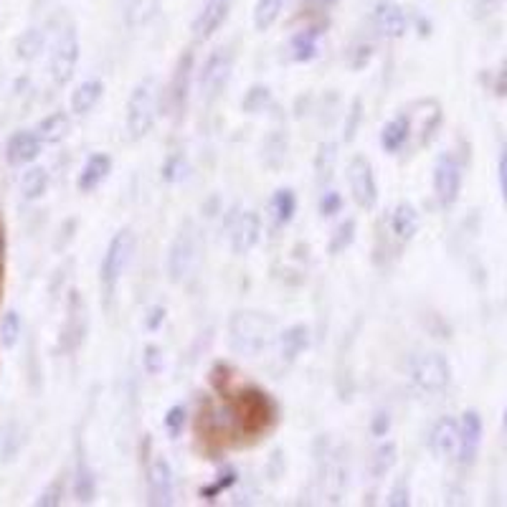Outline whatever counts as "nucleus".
I'll use <instances>...</instances> for the list:
<instances>
[{"label": "nucleus", "instance_id": "1", "mask_svg": "<svg viewBox=\"0 0 507 507\" xmlns=\"http://www.w3.org/2000/svg\"><path fill=\"white\" fill-rule=\"evenodd\" d=\"M277 340V323L264 312L241 309L229 320V343L236 353L256 358Z\"/></svg>", "mask_w": 507, "mask_h": 507}, {"label": "nucleus", "instance_id": "2", "mask_svg": "<svg viewBox=\"0 0 507 507\" xmlns=\"http://www.w3.org/2000/svg\"><path fill=\"white\" fill-rule=\"evenodd\" d=\"M158 120V82L143 79L127 99L125 125L132 140H143Z\"/></svg>", "mask_w": 507, "mask_h": 507}, {"label": "nucleus", "instance_id": "3", "mask_svg": "<svg viewBox=\"0 0 507 507\" xmlns=\"http://www.w3.org/2000/svg\"><path fill=\"white\" fill-rule=\"evenodd\" d=\"M199 229L191 221H183L178 234L173 236V241H170V249H168V277H170V282L181 285L191 277L193 267H196V259H199Z\"/></svg>", "mask_w": 507, "mask_h": 507}, {"label": "nucleus", "instance_id": "4", "mask_svg": "<svg viewBox=\"0 0 507 507\" xmlns=\"http://www.w3.org/2000/svg\"><path fill=\"white\" fill-rule=\"evenodd\" d=\"M135 234L129 229H122L117 234L109 238L107 252H105V259H102V269H99V279H102V290H105V297H112L114 287L120 285L122 274H125L127 264L132 261V254H135Z\"/></svg>", "mask_w": 507, "mask_h": 507}, {"label": "nucleus", "instance_id": "5", "mask_svg": "<svg viewBox=\"0 0 507 507\" xmlns=\"http://www.w3.org/2000/svg\"><path fill=\"white\" fill-rule=\"evenodd\" d=\"M411 383L424 394H441L452 383V365L441 353H424L411 361Z\"/></svg>", "mask_w": 507, "mask_h": 507}, {"label": "nucleus", "instance_id": "6", "mask_svg": "<svg viewBox=\"0 0 507 507\" xmlns=\"http://www.w3.org/2000/svg\"><path fill=\"white\" fill-rule=\"evenodd\" d=\"M231 69H234V51L229 46H221L206 58L199 74V90L206 102L216 99L218 94L226 90V84L231 79Z\"/></svg>", "mask_w": 507, "mask_h": 507}, {"label": "nucleus", "instance_id": "7", "mask_svg": "<svg viewBox=\"0 0 507 507\" xmlns=\"http://www.w3.org/2000/svg\"><path fill=\"white\" fill-rule=\"evenodd\" d=\"M234 409L236 414H238V421H241L246 429H254V432L269 426L274 417H277L274 401L269 399L264 391H259V388H244V391L238 394V399H236Z\"/></svg>", "mask_w": 507, "mask_h": 507}, {"label": "nucleus", "instance_id": "8", "mask_svg": "<svg viewBox=\"0 0 507 507\" xmlns=\"http://www.w3.org/2000/svg\"><path fill=\"white\" fill-rule=\"evenodd\" d=\"M347 185L353 200L361 206L363 211H370L378 200V183H376V173L373 165L365 155H355L347 163Z\"/></svg>", "mask_w": 507, "mask_h": 507}, {"label": "nucleus", "instance_id": "9", "mask_svg": "<svg viewBox=\"0 0 507 507\" xmlns=\"http://www.w3.org/2000/svg\"><path fill=\"white\" fill-rule=\"evenodd\" d=\"M76 61H79V38L72 26H66L56 38L54 51H51V79L58 87H64L72 79Z\"/></svg>", "mask_w": 507, "mask_h": 507}, {"label": "nucleus", "instance_id": "10", "mask_svg": "<svg viewBox=\"0 0 507 507\" xmlns=\"http://www.w3.org/2000/svg\"><path fill=\"white\" fill-rule=\"evenodd\" d=\"M462 191V165L456 163V158L444 152L434 165V196L439 206L449 208L459 199Z\"/></svg>", "mask_w": 507, "mask_h": 507}, {"label": "nucleus", "instance_id": "11", "mask_svg": "<svg viewBox=\"0 0 507 507\" xmlns=\"http://www.w3.org/2000/svg\"><path fill=\"white\" fill-rule=\"evenodd\" d=\"M193 54L185 51L181 56V61L176 64V72L170 79V90H168V107L173 114L181 117L185 107H188V99H191V87H193Z\"/></svg>", "mask_w": 507, "mask_h": 507}, {"label": "nucleus", "instance_id": "12", "mask_svg": "<svg viewBox=\"0 0 507 507\" xmlns=\"http://www.w3.org/2000/svg\"><path fill=\"white\" fill-rule=\"evenodd\" d=\"M173 495H176V477H173L170 464L165 459H152V464L147 470V497H150V505H173L176 503Z\"/></svg>", "mask_w": 507, "mask_h": 507}, {"label": "nucleus", "instance_id": "13", "mask_svg": "<svg viewBox=\"0 0 507 507\" xmlns=\"http://www.w3.org/2000/svg\"><path fill=\"white\" fill-rule=\"evenodd\" d=\"M229 236H231V249L234 254H249L259 244L261 238V218L254 211H241L238 216L234 218L231 229H229Z\"/></svg>", "mask_w": 507, "mask_h": 507}, {"label": "nucleus", "instance_id": "14", "mask_svg": "<svg viewBox=\"0 0 507 507\" xmlns=\"http://www.w3.org/2000/svg\"><path fill=\"white\" fill-rule=\"evenodd\" d=\"M480 444H482V418L470 409L459 418V449H456L459 462L472 464L480 454Z\"/></svg>", "mask_w": 507, "mask_h": 507}, {"label": "nucleus", "instance_id": "15", "mask_svg": "<svg viewBox=\"0 0 507 507\" xmlns=\"http://www.w3.org/2000/svg\"><path fill=\"white\" fill-rule=\"evenodd\" d=\"M373 28L383 38H401L409 31V16L399 3H378L373 8Z\"/></svg>", "mask_w": 507, "mask_h": 507}, {"label": "nucleus", "instance_id": "16", "mask_svg": "<svg viewBox=\"0 0 507 507\" xmlns=\"http://www.w3.org/2000/svg\"><path fill=\"white\" fill-rule=\"evenodd\" d=\"M234 0H206L203 11L193 20V34L199 41H208L223 26V20L229 19Z\"/></svg>", "mask_w": 507, "mask_h": 507}, {"label": "nucleus", "instance_id": "17", "mask_svg": "<svg viewBox=\"0 0 507 507\" xmlns=\"http://www.w3.org/2000/svg\"><path fill=\"white\" fill-rule=\"evenodd\" d=\"M429 449L434 456H456L459 449V421L454 417H441L429 432Z\"/></svg>", "mask_w": 507, "mask_h": 507}, {"label": "nucleus", "instance_id": "18", "mask_svg": "<svg viewBox=\"0 0 507 507\" xmlns=\"http://www.w3.org/2000/svg\"><path fill=\"white\" fill-rule=\"evenodd\" d=\"M41 137H38L36 132H31V129H20L16 132L11 140H8V145H5V158H8V163L11 165H28L36 160L38 155H41Z\"/></svg>", "mask_w": 507, "mask_h": 507}, {"label": "nucleus", "instance_id": "19", "mask_svg": "<svg viewBox=\"0 0 507 507\" xmlns=\"http://www.w3.org/2000/svg\"><path fill=\"white\" fill-rule=\"evenodd\" d=\"M109 173H112V158L105 155V152H94L87 158V163L82 168V173H79V191L82 193H91V191H97L102 183L107 181Z\"/></svg>", "mask_w": 507, "mask_h": 507}, {"label": "nucleus", "instance_id": "20", "mask_svg": "<svg viewBox=\"0 0 507 507\" xmlns=\"http://www.w3.org/2000/svg\"><path fill=\"white\" fill-rule=\"evenodd\" d=\"M409 137H411V117L409 114H396V117H391L383 129H380V145L386 152H391V155H396L401 152L406 143H409Z\"/></svg>", "mask_w": 507, "mask_h": 507}, {"label": "nucleus", "instance_id": "21", "mask_svg": "<svg viewBox=\"0 0 507 507\" xmlns=\"http://www.w3.org/2000/svg\"><path fill=\"white\" fill-rule=\"evenodd\" d=\"M102 94H105V84H102L99 79H87V82H82V84L72 91L69 107H72L76 117H84V114H90L91 109L99 105Z\"/></svg>", "mask_w": 507, "mask_h": 507}, {"label": "nucleus", "instance_id": "22", "mask_svg": "<svg viewBox=\"0 0 507 507\" xmlns=\"http://www.w3.org/2000/svg\"><path fill=\"white\" fill-rule=\"evenodd\" d=\"M418 214L417 208L411 203H399L394 211H391V218H388V226H391V234L396 236L399 241H411L414 236L418 234Z\"/></svg>", "mask_w": 507, "mask_h": 507}, {"label": "nucleus", "instance_id": "23", "mask_svg": "<svg viewBox=\"0 0 507 507\" xmlns=\"http://www.w3.org/2000/svg\"><path fill=\"white\" fill-rule=\"evenodd\" d=\"M309 347V327L308 325H292L279 332V350L285 361H297L300 355H305Z\"/></svg>", "mask_w": 507, "mask_h": 507}, {"label": "nucleus", "instance_id": "24", "mask_svg": "<svg viewBox=\"0 0 507 507\" xmlns=\"http://www.w3.org/2000/svg\"><path fill=\"white\" fill-rule=\"evenodd\" d=\"M69 132H72V117L66 112H54V114L43 117L36 127L41 143H49V145L64 143L69 137Z\"/></svg>", "mask_w": 507, "mask_h": 507}, {"label": "nucleus", "instance_id": "25", "mask_svg": "<svg viewBox=\"0 0 507 507\" xmlns=\"http://www.w3.org/2000/svg\"><path fill=\"white\" fill-rule=\"evenodd\" d=\"M290 54L294 61L308 64L315 56L320 54V28H302L290 38Z\"/></svg>", "mask_w": 507, "mask_h": 507}, {"label": "nucleus", "instance_id": "26", "mask_svg": "<svg viewBox=\"0 0 507 507\" xmlns=\"http://www.w3.org/2000/svg\"><path fill=\"white\" fill-rule=\"evenodd\" d=\"M97 495V477H94V470L87 464L84 456H79V464L74 470V497L82 503V505H90Z\"/></svg>", "mask_w": 507, "mask_h": 507}, {"label": "nucleus", "instance_id": "27", "mask_svg": "<svg viewBox=\"0 0 507 507\" xmlns=\"http://www.w3.org/2000/svg\"><path fill=\"white\" fill-rule=\"evenodd\" d=\"M287 0H256L254 5V26L256 31H269L277 19L282 16Z\"/></svg>", "mask_w": 507, "mask_h": 507}, {"label": "nucleus", "instance_id": "28", "mask_svg": "<svg viewBox=\"0 0 507 507\" xmlns=\"http://www.w3.org/2000/svg\"><path fill=\"white\" fill-rule=\"evenodd\" d=\"M49 191V173L43 168H28L20 178V193L26 200H38Z\"/></svg>", "mask_w": 507, "mask_h": 507}, {"label": "nucleus", "instance_id": "29", "mask_svg": "<svg viewBox=\"0 0 507 507\" xmlns=\"http://www.w3.org/2000/svg\"><path fill=\"white\" fill-rule=\"evenodd\" d=\"M394 464H396V444L388 441V444H380L378 449L373 452L368 472H370L373 480H383L388 472L394 470Z\"/></svg>", "mask_w": 507, "mask_h": 507}, {"label": "nucleus", "instance_id": "30", "mask_svg": "<svg viewBox=\"0 0 507 507\" xmlns=\"http://www.w3.org/2000/svg\"><path fill=\"white\" fill-rule=\"evenodd\" d=\"M297 214V199L290 188H279L272 196V216L277 223H290Z\"/></svg>", "mask_w": 507, "mask_h": 507}, {"label": "nucleus", "instance_id": "31", "mask_svg": "<svg viewBox=\"0 0 507 507\" xmlns=\"http://www.w3.org/2000/svg\"><path fill=\"white\" fill-rule=\"evenodd\" d=\"M353 241H355V221L347 218V221H343V223L332 231V238L327 241V254L338 256V254H343Z\"/></svg>", "mask_w": 507, "mask_h": 507}, {"label": "nucleus", "instance_id": "32", "mask_svg": "<svg viewBox=\"0 0 507 507\" xmlns=\"http://www.w3.org/2000/svg\"><path fill=\"white\" fill-rule=\"evenodd\" d=\"M20 330H23V323H20V315L16 309H8L0 320V343L5 347H13L19 343Z\"/></svg>", "mask_w": 507, "mask_h": 507}, {"label": "nucleus", "instance_id": "33", "mask_svg": "<svg viewBox=\"0 0 507 507\" xmlns=\"http://www.w3.org/2000/svg\"><path fill=\"white\" fill-rule=\"evenodd\" d=\"M335 150H338V145H332V143L320 145V152H317V158H315V170H317V181L320 183H327L332 178V170H335Z\"/></svg>", "mask_w": 507, "mask_h": 507}, {"label": "nucleus", "instance_id": "34", "mask_svg": "<svg viewBox=\"0 0 507 507\" xmlns=\"http://www.w3.org/2000/svg\"><path fill=\"white\" fill-rule=\"evenodd\" d=\"M269 102H272V91L269 87H252V90L246 91V97H244V112L246 114H256V112H264V109L269 107Z\"/></svg>", "mask_w": 507, "mask_h": 507}, {"label": "nucleus", "instance_id": "35", "mask_svg": "<svg viewBox=\"0 0 507 507\" xmlns=\"http://www.w3.org/2000/svg\"><path fill=\"white\" fill-rule=\"evenodd\" d=\"M19 56L20 58H36L41 51H43V34L38 31V28H31V31H26L23 36L19 38Z\"/></svg>", "mask_w": 507, "mask_h": 507}, {"label": "nucleus", "instance_id": "36", "mask_svg": "<svg viewBox=\"0 0 507 507\" xmlns=\"http://www.w3.org/2000/svg\"><path fill=\"white\" fill-rule=\"evenodd\" d=\"M236 485V472L234 470H226L218 480H214L211 485H206V488H200V497L206 500V503H211V500H216L221 492H226L229 488H234Z\"/></svg>", "mask_w": 507, "mask_h": 507}, {"label": "nucleus", "instance_id": "37", "mask_svg": "<svg viewBox=\"0 0 507 507\" xmlns=\"http://www.w3.org/2000/svg\"><path fill=\"white\" fill-rule=\"evenodd\" d=\"M185 421H188V414H185V406H170L168 409V414H165V432L173 436V439H178L183 434V429H185Z\"/></svg>", "mask_w": 507, "mask_h": 507}, {"label": "nucleus", "instance_id": "38", "mask_svg": "<svg viewBox=\"0 0 507 507\" xmlns=\"http://www.w3.org/2000/svg\"><path fill=\"white\" fill-rule=\"evenodd\" d=\"M188 176V165L183 160L181 155H170L168 158V163L163 165V178L168 183H176V181H183Z\"/></svg>", "mask_w": 507, "mask_h": 507}, {"label": "nucleus", "instance_id": "39", "mask_svg": "<svg viewBox=\"0 0 507 507\" xmlns=\"http://www.w3.org/2000/svg\"><path fill=\"white\" fill-rule=\"evenodd\" d=\"M361 120H363V102L361 99H353L350 112H347V122H345V143H350V140L355 137V132H358V127H361Z\"/></svg>", "mask_w": 507, "mask_h": 507}, {"label": "nucleus", "instance_id": "40", "mask_svg": "<svg viewBox=\"0 0 507 507\" xmlns=\"http://www.w3.org/2000/svg\"><path fill=\"white\" fill-rule=\"evenodd\" d=\"M409 497H411V492H409V482L401 477L399 482L391 488V492H388V505L391 507H409L411 505V500H409Z\"/></svg>", "mask_w": 507, "mask_h": 507}, {"label": "nucleus", "instance_id": "41", "mask_svg": "<svg viewBox=\"0 0 507 507\" xmlns=\"http://www.w3.org/2000/svg\"><path fill=\"white\" fill-rule=\"evenodd\" d=\"M61 495H64V482H61V480H56V482H51L49 488L41 492V497H38V505L41 507L61 505Z\"/></svg>", "mask_w": 507, "mask_h": 507}, {"label": "nucleus", "instance_id": "42", "mask_svg": "<svg viewBox=\"0 0 507 507\" xmlns=\"http://www.w3.org/2000/svg\"><path fill=\"white\" fill-rule=\"evenodd\" d=\"M340 208H343V196H340V193H335V191H327L325 196L320 199V214H323L325 218L335 216Z\"/></svg>", "mask_w": 507, "mask_h": 507}, {"label": "nucleus", "instance_id": "43", "mask_svg": "<svg viewBox=\"0 0 507 507\" xmlns=\"http://www.w3.org/2000/svg\"><path fill=\"white\" fill-rule=\"evenodd\" d=\"M145 370L147 373H160L163 370V353L158 345H147L145 347Z\"/></svg>", "mask_w": 507, "mask_h": 507}, {"label": "nucleus", "instance_id": "44", "mask_svg": "<svg viewBox=\"0 0 507 507\" xmlns=\"http://www.w3.org/2000/svg\"><path fill=\"white\" fill-rule=\"evenodd\" d=\"M211 380H214V386H216V391H226V383L231 380V370H229V365L226 363H216L214 365V370H211Z\"/></svg>", "mask_w": 507, "mask_h": 507}, {"label": "nucleus", "instance_id": "45", "mask_svg": "<svg viewBox=\"0 0 507 507\" xmlns=\"http://www.w3.org/2000/svg\"><path fill=\"white\" fill-rule=\"evenodd\" d=\"M497 181H500V193L507 206V147L500 152V163H497Z\"/></svg>", "mask_w": 507, "mask_h": 507}, {"label": "nucleus", "instance_id": "46", "mask_svg": "<svg viewBox=\"0 0 507 507\" xmlns=\"http://www.w3.org/2000/svg\"><path fill=\"white\" fill-rule=\"evenodd\" d=\"M388 429H391V418H388V414H376V418L370 421V434L373 436H386L388 434Z\"/></svg>", "mask_w": 507, "mask_h": 507}, {"label": "nucleus", "instance_id": "47", "mask_svg": "<svg viewBox=\"0 0 507 507\" xmlns=\"http://www.w3.org/2000/svg\"><path fill=\"white\" fill-rule=\"evenodd\" d=\"M163 320H165V308L150 309V312H147V323H145L147 332H155L158 327L163 325Z\"/></svg>", "mask_w": 507, "mask_h": 507}, {"label": "nucleus", "instance_id": "48", "mask_svg": "<svg viewBox=\"0 0 507 507\" xmlns=\"http://www.w3.org/2000/svg\"><path fill=\"white\" fill-rule=\"evenodd\" d=\"M495 94L497 97H507V58L503 61V66L497 72V79H495Z\"/></svg>", "mask_w": 507, "mask_h": 507}, {"label": "nucleus", "instance_id": "49", "mask_svg": "<svg viewBox=\"0 0 507 507\" xmlns=\"http://www.w3.org/2000/svg\"><path fill=\"white\" fill-rule=\"evenodd\" d=\"M315 3H317V5H323V8H332L338 0H315Z\"/></svg>", "mask_w": 507, "mask_h": 507}, {"label": "nucleus", "instance_id": "50", "mask_svg": "<svg viewBox=\"0 0 507 507\" xmlns=\"http://www.w3.org/2000/svg\"><path fill=\"white\" fill-rule=\"evenodd\" d=\"M3 254H5V234H3V229H0V259H3Z\"/></svg>", "mask_w": 507, "mask_h": 507}, {"label": "nucleus", "instance_id": "51", "mask_svg": "<svg viewBox=\"0 0 507 507\" xmlns=\"http://www.w3.org/2000/svg\"><path fill=\"white\" fill-rule=\"evenodd\" d=\"M503 426H505V432H507V409H505V417H503Z\"/></svg>", "mask_w": 507, "mask_h": 507}, {"label": "nucleus", "instance_id": "52", "mask_svg": "<svg viewBox=\"0 0 507 507\" xmlns=\"http://www.w3.org/2000/svg\"><path fill=\"white\" fill-rule=\"evenodd\" d=\"M482 3H485V5H492V3H497V0H482Z\"/></svg>", "mask_w": 507, "mask_h": 507}]
</instances>
